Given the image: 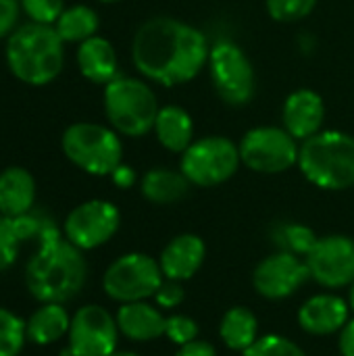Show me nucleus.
I'll return each mask as SVG.
<instances>
[{"label": "nucleus", "mask_w": 354, "mask_h": 356, "mask_svg": "<svg viewBox=\"0 0 354 356\" xmlns=\"http://www.w3.org/2000/svg\"><path fill=\"white\" fill-rule=\"evenodd\" d=\"M65 156L90 175H111L123 159V146L115 129L98 123H73L61 138Z\"/></svg>", "instance_id": "obj_6"}, {"label": "nucleus", "mask_w": 354, "mask_h": 356, "mask_svg": "<svg viewBox=\"0 0 354 356\" xmlns=\"http://www.w3.org/2000/svg\"><path fill=\"white\" fill-rule=\"evenodd\" d=\"M207 38L173 17H152L140 25L131 44L134 65L142 75L163 86L194 79L209 60Z\"/></svg>", "instance_id": "obj_1"}, {"label": "nucleus", "mask_w": 354, "mask_h": 356, "mask_svg": "<svg viewBox=\"0 0 354 356\" xmlns=\"http://www.w3.org/2000/svg\"><path fill=\"white\" fill-rule=\"evenodd\" d=\"M117 319L98 305L81 307L69 327V350L73 356H108L117 350Z\"/></svg>", "instance_id": "obj_12"}, {"label": "nucleus", "mask_w": 354, "mask_h": 356, "mask_svg": "<svg viewBox=\"0 0 354 356\" xmlns=\"http://www.w3.org/2000/svg\"><path fill=\"white\" fill-rule=\"evenodd\" d=\"M100 2H119V0H100Z\"/></svg>", "instance_id": "obj_41"}, {"label": "nucleus", "mask_w": 354, "mask_h": 356, "mask_svg": "<svg viewBox=\"0 0 354 356\" xmlns=\"http://www.w3.org/2000/svg\"><path fill=\"white\" fill-rule=\"evenodd\" d=\"M323 117V98L313 90H296L284 104V125L296 140H309L319 134Z\"/></svg>", "instance_id": "obj_17"}, {"label": "nucleus", "mask_w": 354, "mask_h": 356, "mask_svg": "<svg viewBox=\"0 0 354 356\" xmlns=\"http://www.w3.org/2000/svg\"><path fill=\"white\" fill-rule=\"evenodd\" d=\"M340 353L342 356H354V319H351L340 332Z\"/></svg>", "instance_id": "obj_38"}, {"label": "nucleus", "mask_w": 354, "mask_h": 356, "mask_svg": "<svg viewBox=\"0 0 354 356\" xmlns=\"http://www.w3.org/2000/svg\"><path fill=\"white\" fill-rule=\"evenodd\" d=\"M348 315L351 307L340 296L317 294L309 298L298 311V323L311 336H332L342 332V327L351 321Z\"/></svg>", "instance_id": "obj_15"}, {"label": "nucleus", "mask_w": 354, "mask_h": 356, "mask_svg": "<svg viewBox=\"0 0 354 356\" xmlns=\"http://www.w3.org/2000/svg\"><path fill=\"white\" fill-rule=\"evenodd\" d=\"M27 338V323L15 313L0 309V356H19Z\"/></svg>", "instance_id": "obj_28"}, {"label": "nucleus", "mask_w": 354, "mask_h": 356, "mask_svg": "<svg viewBox=\"0 0 354 356\" xmlns=\"http://www.w3.org/2000/svg\"><path fill=\"white\" fill-rule=\"evenodd\" d=\"M271 238L280 252H290L296 257H307L319 240L311 227L300 223H277L271 229Z\"/></svg>", "instance_id": "obj_27"}, {"label": "nucleus", "mask_w": 354, "mask_h": 356, "mask_svg": "<svg viewBox=\"0 0 354 356\" xmlns=\"http://www.w3.org/2000/svg\"><path fill=\"white\" fill-rule=\"evenodd\" d=\"M175 356H217V350L211 342L207 340H192L184 346H179L177 355Z\"/></svg>", "instance_id": "obj_36"}, {"label": "nucleus", "mask_w": 354, "mask_h": 356, "mask_svg": "<svg viewBox=\"0 0 354 356\" xmlns=\"http://www.w3.org/2000/svg\"><path fill=\"white\" fill-rule=\"evenodd\" d=\"M165 336L173 344L184 346V344L198 338V323L192 317H186V315H171V317H167Z\"/></svg>", "instance_id": "obj_33"}, {"label": "nucleus", "mask_w": 354, "mask_h": 356, "mask_svg": "<svg viewBox=\"0 0 354 356\" xmlns=\"http://www.w3.org/2000/svg\"><path fill=\"white\" fill-rule=\"evenodd\" d=\"M159 142L171 152H186L192 144L194 123L188 111L182 106H165L159 111L154 121Z\"/></svg>", "instance_id": "obj_21"}, {"label": "nucleus", "mask_w": 354, "mask_h": 356, "mask_svg": "<svg viewBox=\"0 0 354 356\" xmlns=\"http://www.w3.org/2000/svg\"><path fill=\"white\" fill-rule=\"evenodd\" d=\"M317 6V0H267V10L275 21L292 23L309 17Z\"/></svg>", "instance_id": "obj_30"}, {"label": "nucleus", "mask_w": 354, "mask_h": 356, "mask_svg": "<svg viewBox=\"0 0 354 356\" xmlns=\"http://www.w3.org/2000/svg\"><path fill=\"white\" fill-rule=\"evenodd\" d=\"M188 177L171 169H152L142 179V194L154 204H173L179 202L190 192Z\"/></svg>", "instance_id": "obj_23"}, {"label": "nucleus", "mask_w": 354, "mask_h": 356, "mask_svg": "<svg viewBox=\"0 0 354 356\" xmlns=\"http://www.w3.org/2000/svg\"><path fill=\"white\" fill-rule=\"evenodd\" d=\"M111 177H113L115 186H117V188H123V190H127V188H131V186L136 184V171H134L131 167L123 165V163L111 173Z\"/></svg>", "instance_id": "obj_37"}, {"label": "nucleus", "mask_w": 354, "mask_h": 356, "mask_svg": "<svg viewBox=\"0 0 354 356\" xmlns=\"http://www.w3.org/2000/svg\"><path fill=\"white\" fill-rule=\"evenodd\" d=\"M35 181L23 167H6L0 173V215L21 217L33 209Z\"/></svg>", "instance_id": "obj_19"}, {"label": "nucleus", "mask_w": 354, "mask_h": 356, "mask_svg": "<svg viewBox=\"0 0 354 356\" xmlns=\"http://www.w3.org/2000/svg\"><path fill=\"white\" fill-rule=\"evenodd\" d=\"M184 298H186L184 286H182V282H175V280L163 282L161 288L154 294L156 305L163 307V309H177L184 302Z\"/></svg>", "instance_id": "obj_34"}, {"label": "nucleus", "mask_w": 354, "mask_h": 356, "mask_svg": "<svg viewBox=\"0 0 354 356\" xmlns=\"http://www.w3.org/2000/svg\"><path fill=\"white\" fill-rule=\"evenodd\" d=\"M348 307L353 309L354 313V282L351 284V292H348Z\"/></svg>", "instance_id": "obj_39"}, {"label": "nucleus", "mask_w": 354, "mask_h": 356, "mask_svg": "<svg viewBox=\"0 0 354 356\" xmlns=\"http://www.w3.org/2000/svg\"><path fill=\"white\" fill-rule=\"evenodd\" d=\"M242 163L257 173H282L298 165V144L288 129L255 127L240 142Z\"/></svg>", "instance_id": "obj_9"}, {"label": "nucleus", "mask_w": 354, "mask_h": 356, "mask_svg": "<svg viewBox=\"0 0 354 356\" xmlns=\"http://www.w3.org/2000/svg\"><path fill=\"white\" fill-rule=\"evenodd\" d=\"M98 25H100V21H98L96 10L86 4H77V6L63 10V15L54 23V29L63 42L81 44L96 35Z\"/></svg>", "instance_id": "obj_25"}, {"label": "nucleus", "mask_w": 354, "mask_h": 356, "mask_svg": "<svg viewBox=\"0 0 354 356\" xmlns=\"http://www.w3.org/2000/svg\"><path fill=\"white\" fill-rule=\"evenodd\" d=\"M156 96L140 79L134 77H115L104 86V113L115 131L140 138L154 129L159 115Z\"/></svg>", "instance_id": "obj_5"}, {"label": "nucleus", "mask_w": 354, "mask_h": 356, "mask_svg": "<svg viewBox=\"0 0 354 356\" xmlns=\"http://www.w3.org/2000/svg\"><path fill=\"white\" fill-rule=\"evenodd\" d=\"M161 265L142 252H129L119 257L104 273L102 288L108 298L127 305L146 300L156 294L163 280Z\"/></svg>", "instance_id": "obj_8"}, {"label": "nucleus", "mask_w": 354, "mask_h": 356, "mask_svg": "<svg viewBox=\"0 0 354 356\" xmlns=\"http://www.w3.org/2000/svg\"><path fill=\"white\" fill-rule=\"evenodd\" d=\"M240 148L221 136L202 138L184 152L182 173L192 186L213 188L225 184L240 167Z\"/></svg>", "instance_id": "obj_7"}, {"label": "nucleus", "mask_w": 354, "mask_h": 356, "mask_svg": "<svg viewBox=\"0 0 354 356\" xmlns=\"http://www.w3.org/2000/svg\"><path fill=\"white\" fill-rule=\"evenodd\" d=\"M305 263L311 280L323 288H346L354 282V240L348 236L319 238Z\"/></svg>", "instance_id": "obj_13"}, {"label": "nucleus", "mask_w": 354, "mask_h": 356, "mask_svg": "<svg viewBox=\"0 0 354 356\" xmlns=\"http://www.w3.org/2000/svg\"><path fill=\"white\" fill-rule=\"evenodd\" d=\"M88 277V265L77 246L58 240L38 248L25 267V284L35 300L63 305L75 298Z\"/></svg>", "instance_id": "obj_2"}, {"label": "nucleus", "mask_w": 354, "mask_h": 356, "mask_svg": "<svg viewBox=\"0 0 354 356\" xmlns=\"http://www.w3.org/2000/svg\"><path fill=\"white\" fill-rule=\"evenodd\" d=\"M15 227L21 238V242H33L35 250L46 248L61 240V232L54 223V219L42 211H29L21 217H15Z\"/></svg>", "instance_id": "obj_26"}, {"label": "nucleus", "mask_w": 354, "mask_h": 356, "mask_svg": "<svg viewBox=\"0 0 354 356\" xmlns=\"http://www.w3.org/2000/svg\"><path fill=\"white\" fill-rule=\"evenodd\" d=\"M209 65L217 94L232 106L248 104L255 96V69L246 52L232 42H219L209 52Z\"/></svg>", "instance_id": "obj_10"}, {"label": "nucleus", "mask_w": 354, "mask_h": 356, "mask_svg": "<svg viewBox=\"0 0 354 356\" xmlns=\"http://www.w3.org/2000/svg\"><path fill=\"white\" fill-rule=\"evenodd\" d=\"M63 44L54 25L29 21L8 35L6 65L10 73L27 86L52 83L63 71Z\"/></svg>", "instance_id": "obj_3"}, {"label": "nucleus", "mask_w": 354, "mask_h": 356, "mask_svg": "<svg viewBox=\"0 0 354 356\" xmlns=\"http://www.w3.org/2000/svg\"><path fill=\"white\" fill-rule=\"evenodd\" d=\"M115 319L119 332L134 342L156 340L165 336V327H167V317H163V313L152 305H148L146 300L121 305Z\"/></svg>", "instance_id": "obj_18"}, {"label": "nucleus", "mask_w": 354, "mask_h": 356, "mask_svg": "<svg viewBox=\"0 0 354 356\" xmlns=\"http://www.w3.org/2000/svg\"><path fill=\"white\" fill-rule=\"evenodd\" d=\"M309 280L307 263L290 252H275L263 259L252 273L255 290L267 300H284L296 294Z\"/></svg>", "instance_id": "obj_14"}, {"label": "nucleus", "mask_w": 354, "mask_h": 356, "mask_svg": "<svg viewBox=\"0 0 354 356\" xmlns=\"http://www.w3.org/2000/svg\"><path fill=\"white\" fill-rule=\"evenodd\" d=\"M21 8L33 23L54 25L65 10V0H19Z\"/></svg>", "instance_id": "obj_32"}, {"label": "nucleus", "mask_w": 354, "mask_h": 356, "mask_svg": "<svg viewBox=\"0 0 354 356\" xmlns=\"http://www.w3.org/2000/svg\"><path fill=\"white\" fill-rule=\"evenodd\" d=\"M108 356H140V355H136V353H127V350H115V353H111Z\"/></svg>", "instance_id": "obj_40"}, {"label": "nucleus", "mask_w": 354, "mask_h": 356, "mask_svg": "<svg viewBox=\"0 0 354 356\" xmlns=\"http://www.w3.org/2000/svg\"><path fill=\"white\" fill-rule=\"evenodd\" d=\"M119 209L108 200H88L75 207L63 225L65 238L79 250H94L106 244L119 229Z\"/></svg>", "instance_id": "obj_11"}, {"label": "nucleus", "mask_w": 354, "mask_h": 356, "mask_svg": "<svg viewBox=\"0 0 354 356\" xmlns=\"http://www.w3.org/2000/svg\"><path fill=\"white\" fill-rule=\"evenodd\" d=\"M303 175L321 190L354 186V138L344 131H319L303 142L298 152Z\"/></svg>", "instance_id": "obj_4"}, {"label": "nucleus", "mask_w": 354, "mask_h": 356, "mask_svg": "<svg viewBox=\"0 0 354 356\" xmlns=\"http://www.w3.org/2000/svg\"><path fill=\"white\" fill-rule=\"evenodd\" d=\"M257 332H259L257 317L246 307L230 309L219 325V336L223 344L232 350H242V353H246L259 340Z\"/></svg>", "instance_id": "obj_24"}, {"label": "nucleus", "mask_w": 354, "mask_h": 356, "mask_svg": "<svg viewBox=\"0 0 354 356\" xmlns=\"http://www.w3.org/2000/svg\"><path fill=\"white\" fill-rule=\"evenodd\" d=\"M21 2L19 0H0V40L8 38L15 31L19 21Z\"/></svg>", "instance_id": "obj_35"}, {"label": "nucleus", "mask_w": 354, "mask_h": 356, "mask_svg": "<svg viewBox=\"0 0 354 356\" xmlns=\"http://www.w3.org/2000/svg\"><path fill=\"white\" fill-rule=\"evenodd\" d=\"M204 242L194 234H182L173 238L161 252L159 265L167 280L186 282L198 273L204 263Z\"/></svg>", "instance_id": "obj_16"}, {"label": "nucleus", "mask_w": 354, "mask_h": 356, "mask_svg": "<svg viewBox=\"0 0 354 356\" xmlns=\"http://www.w3.org/2000/svg\"><path fill=\"white\" fill-rule=\"evenodd\" d=\"M21 244L23 242L17 234L15 221L10 217L0 215V271L8 269L17 261Z\"/></svg>", "instance_id": "obj_31"}, {"label": "nucleus", "mask_w": 354, "mask_h": 356, "mask_svg": "<svg viewBox=\"0 0 354 356\" xmlns=\"http://www.w3.org/2000/svg\"><path fill=\"white\" fill-rule=\"evenodd\" d=\"M69 327L71 319L63 305L44 302L27 321V338L38 346H48L69 334Z\"/></svg>", "instance_id": "obj_22"}, {"label": "nucleus", "mask_w": 354, "mask_h": 356, "mask_svg": "<svg viewBox=\"0 0 354 356\" xmlns=\"http://www.w3.org/2000/svg\"><path fill=\"white\" fill-rule=\"evenodd\" d=\"M244 356H307L305 355V350L296 344V342H292V340H288V338H284V336H265V338H259L246 353Z\"/></svg>", "instance_id": "obj_29"}, {"label": "nucleus", "mask_w": 354, "mask_h": 356, "mask_svg": "<svg viewBox=\"0 0 354 356\" xmlns=\"http://www.w3.org/2000/svg\"><path fill=\"white\" fill-rule=\"evenodd\" d=\"M77 67L92 83H111L117 77V52L106 38L94 35L79 44Z\"/></svg>", "instance_id": "obj_20"}]
</instances>
